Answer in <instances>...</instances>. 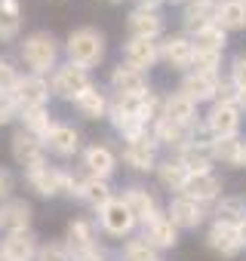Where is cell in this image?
Wrapping results in <instances>:
<instances>
[{"instance_id": "cell-21", "label": "cell", "mask_w": 246, "mask_h": 261, "mask_svg": "<svg viewBox=\"0 0 246 261\" xmlns=\"http://www.w3.org/2000/svg\"><path fill=\"white\" fill-rule=\"evenodd\" d=\"M65 246L71 249L74 261H80L83 255H89V252L95 249V240H92V224H89V221H83V218L71 221V224H68V230H65Z\"/></svg>"}, {"instance_id": "cell-17", "label": "cell", "mask_w": 246, "mask_h": 261, "mask_svg": "<svg viewBox=\"0 0 246 261\" xmlns=\"http://www.w3.org/2000/svg\"><path fill=\"white\" fill-rule=\"evenodd\" d=\"M46 151H53L56 157H74L80 151V133L74 126H65V123H56V129L43 139Z\"/></svg>"}, {"instance_id": "cell-14", "label": "cell", "mask_w": 246, "mask_h": 261, "mask_svg": "<svg viewBox=\"0 0 246 261\" xmlns=\"http://www.w3.org/2000/svg\"><path fill=\"white\" fill-rule=\"evenodd\" d=\"M212 142H188L179 154V163L185 166L188 175H200V172H209L212 166Z\"/></svg>"}, {"instance_id": "cell-42", "label": "cell", "mask_w": 246, "mask_h": 261, "mask_svg": "<svg viewBox=\"0 0 246 261\" xmlns=\"http://www.w3.org/2000/svg\"><path fill=\"white\" fill-rule=\"evenodd\" d=\"M231 86L243 95V101H246V56H240V59H234V65H231Z\"/></svg>"}, {"instance_id": "cell-4", "label": "cell", "mask_w": 246, "mask_h": 261, "mask_svg": "<svg viewBox=\"0 0 246 261\" xmlns=\"http://www.w3.org/2000/svg\"><path fill=\"white\" fill-rule=\"evenodd\" d=\"M139 98H123V95H117L114 105H108V114H111L114 129H117V133H123L127 139L145 133V123H142V114H139Z\"/></svg>"}, {"instance_id": "cell-40", "label": "cell", "mask_w": 246, "mask_h": 261, "mask_svg": "<svg viewBox=\"0 0 246 261\" xmlns=\"http://www.w3.org/2000/svg\"><path fill=\"white\" fill-rule=\"evenodd\" d=\"M37 261H74V255L65 243H46L37 249Z\"/></svg>"}, {"instance_id": "cell-37", "label": "cell", "mask_w": 246, "mask_h": 261, "mask_svg": "<svg viewBox=\"0 0 246 261\" xmlns=\"http://www.w3.org/2000/svg\"><path fill=\"white\" fill-rule=\"evenodd\" d=\"M157 178H160V185H163L166 191H179V194H182V188H185V181H188V172H185V166H182L179 160H166V163L157 166Z\"/></svg>"}, {"instance_id": "cell-23", "label": "cell", "mask_w": 246, "mask_h": 261, "mask_svg": "<svg viewBox=\"0 0 246 261\" xmlns=\"http://www.w3.org/2000/svg\"><path fill=\"white\" fill-rule=\"evenodd\" d=\"M222 194V181L212 175V172H200V175H188L185 188H182V197H191L197 203H209Z\"/></svg>"}, {"instance_id": "cell-19", "label": "cell", "mask_w": 246, "mask_h": 261, "mask_svg": "<svg viewBox=\"0 0 246 261\" xmlns=\"http://www.w3.org/2000/svg\"><path fill=\"white\" fill-rule=\"evenodd\" d=\"M215 92H218V74H197V71H191L182 80V95H188L194 105L215 98Z\"/></svg>"}, {"instance_id": "cell-34", "label": "cell", "mask_w": 246, "mask_h": 261, "mask_svg": "<svg viewBox=\"0 0 246 261\" xmlns=\"http://www.w3.org/2000/svg\"><path fill=\"white\" fill-rule=\"evenodd\" d=\"M246 221V203L240 197H222L215 206V224H228V227H240Z\"/></svg>"}, {"instance_id": "cell-3", "label": "cell", "mask_w": 246, "mask_h": 261, "mask_svg": "<svg viewBox=\"0 0 246 261\" xmlns=\"http://www.w3.org/2000/svg\"><path fill=\"white\" fill-rule=\"evenodd\" d=\"M25 178H28V185H31V191L34 194H40V197H59V194H77L80 191V181L74 178V175H68L65 169H56V166H37V169H31V172H25Z\"/></svg>"}, {"instance_id": "cell-47", "label": "cell", "mask_w": 246, "mask_h": 261, "mask_svg": "<svg viewBox=\"0 0 246 261\" xmlns=\"http://www.w3.org/2000/svg\"><path fill=\"white\" fill-rule=\"evenodd\" d=\"M173 4H188V0H173Z\"/></svg>"}, {"instance_id": "cell-24", "label": "cell", "mask_w": 246, "mask_h": 261, "mask_svg": "<svg viewBox=\"0 0 246 261\" xmlns=\"http://www.w3.org/2000/svg\"><path fill=\"white\" fill-rule=\"evenodd\" d=\"M160 59L169 68H191V62H194V43L188 37H166L160 43Z\"/></svg>"}, {"instance_id": "cell-6", "label": "cell", "mask_w": 246, "mask_h": 261, "mask_svg": "<svg viewBox=\"0 0 246 261\" xmlns=\"http://www.w3.org/2000/svg\"><path fill=\"white\" fill-rule=\"evenodd\" d=\"M10 151H13V160H16L25 172H31V169H37V166L46 163V145H43L37 136L25 133V129H19V133L13 136Z\"/></svg>"}, {"instance_id": "cell-38", "label": "cell", "mask_w": 246, "mask_h": 261, "mask_svg": "<svg viewBox=\"0 0 246 261\" xmlns=\"http://www.w3.org/2000/svg\"><path fill=\"white\" fill-rule=\"evenodd\" d=\"M123 258H127V261H160L157 249L148 240H130L127 249H123Z\"/></svg>"}, {"instance_id": "cell-16", "label": "cell", "mask_w": 246, "mask_h": 261, "mask_svg": "<svg viewBox=\"0 0 246 261\" xmlns=\"http://www.w3.org/2000/svg\"><path fill=\"white\" fill-rule=\"evenodd\" d=\"M209 249L222 258H234L243 252V240H240V230L237 227H228V224H212L209 237H206Z\"/></svg>"}, {"instance_id": "cell-46", "label": "cell", "mask_w": 246, "mask_h": 261, "mask_svg": "<svg viewBox=\"0 0 246 261\" xmlns=\"http://www.w3.org/2000/svg\"><path fill=\"white\" fill-rule=\"evenodd\" d=\"M237 230H240V240H243V246H246V221H243V224H240Z\"/></svg>"}, {"instance_id": "cell-27", "label": "cell", "mask_w": 246, "mask_h": 261, "mask_svg": "<svg viewBox=\"0 0 246 261\" xmlns=\"http://www.w3.org/2000/svg\"><path fill=\"white\" fill-rule=\"evenodd\" d=\"M212 22H215L222 31H243V28H246V7L237 4V0H225V4L215 7Z\"/></svg>"}, {"instance_id": "cell-11", "label": "cell", "mask_w": 246, "mask_h": 261, "mask_svg": "<svg viewBox=\"0 0 246 261\" xmlns=\"http://www.w3.org/2000/svg\"><path fill=\"white\" fill-rule=\"evenodd\" d=\"M111 86L123 98H139V95L148 92V77L142 71H133L130 65H117L111 71Z\"/></svg>"}, {"instance_id": "cell-39", "label": "cell", "mask_w": 246, "mask_h": 261, "mask_svg": "<svg viewBox=\"0 0 246 261\" xmlns=\"http://www.w3.org/2000/svg\"><path fill=\"white\" fill-rule=\"evenodd\" d=\"M19 80H22L19 68H16L10 59H0V92H4V95H13L16 86H19Z\"/></svg>"}, {"instance_id": "cell-30", "label": "cell", "mask_w": 246, "mask_h": 261, "mask_svg": "<svg viewBox=\"0 0 246 261\" xmlns=\"http://www.w3.org/2000/svg\"><path fill=\"white\" fill-rule=\"evenodd\" d=\"M22 31V4L0 0V40H16Z\"/></svg>"}, {"instance_id": "cell-36", "label": "cell", "mask_w": 246, "mask_h": 261, "mask_svg": "<svg viewBox=\"0 0 246 261\" xmlns=\"http://www.w3.org/2000/svg\"><path fill=\"white\" fill-rule=\"evenodd\" d=\"M22 123H25V133H31V136H37L40 142L56 129V120L50 117V111L46 108H34V111H25L22 114Z\"/></svg>"}, {"instance_id": "cell-28", "label": "cell", "mask_w": 246, "mask_h": 261, "mask_svg": "<svg viewBox=\"0 0 246 261\" xmlns=\"http://www.w3.org/2000/svg\"><path fill=\"white\" fill-rule=\"evenodd\" d=\"M83 166L89 169L92 178H108V175L114 172L117 160H114V154H111L105 145H92V148H86V154H83Z\"/></svg>"}, {"instance_id": "cell-49", "label": "cell", "mask_w": 246, "mask_h": 261, "mask_svg": "<svg viewBox=\"0 0 246 261\" xmlns=\"http://www.w3.org/2000/svg\"><path fill=\"white\" fill-rule=\"evenodd\" d=\"M114 4H117V0H114Z\"/></svg>"}, {"instance_id": "cell-13", "label": "cell", "mask_w": 246, "mask_h": 261, "mask_svg": "<svg viewBox=\"0 0 246 261\" xmlns=\"http://www.w3.org/2000/svg\"><path fill=\"white\" fill-rule=\"evenodd\" d=\"M142 240H148L154 249H169V246H176V243H179V227L173 224V218H169V215L157 212L154 218H148V221H145V237H142Z\"/></svg>"}, {"instance_id": "cell-10", "label": "cell", "mask_w": 246, "mask_h": 261, "mask_svg": "<svg viewBox=\"0 0 246 261\" xmlns=\"http://www.w3.org/2000/svg\"><path fill=\"white\" fill-rule=\"evenodd\" d=\"M102 227L111 237H127L136 227V215L130 212V206L123 200H111V203L102 206Z\"/></svg>"}, {"instance_id": "cell-20", "label": "cell", "mask_w": 246, "mask_h": 261, "mask_svg": "<svg viewBox=\"0 0 246 261\" xmlns=\"http://www.w3.org/2000/svg\"><path fill=\"white\" fill-rule=\"evenodd\" d=\"M203 203H197V200H191V197H176L173 203H169V218H173V224L176 227H200L203 224Z\"/></svg>"}, {"instance_id": "cell-9", "label": "cell", "mask_w": 246, "mask_h": 261, "mask_svg": "<svg viewBox=\"0 0 246 261\" xmlns=\"http://www.w3.org/2000/svg\"><path fill=\"white\" fill-rule=\"evenodd\" d=\"M37 237L31 230H13L0 240V261H37Z\"/></svg>"}, {"instance_id": "cell-45", "label": "cell", "mask_w": 246, "mask_h": 261, "mask_svg": "<svg viewBox=\"0 0 246 261\" xmlns=\"http://www.w3.org/2000/svg\"><path fill=\"white\" fill-rule=\"evenodd\" d=\"M160 4H163V0H139V10H154V13H157Z\"/></svg>"}, {"instance_id": "cell-15", "label": "cell", "mask_w": 246, "mask_h": 261, "mask_svg": "<svg viewBox=\"0 0 246 261\" xmlns=\"http://www.w3.org/2000/svg\"><path fill=\"white\" fill-rule=\"evenodd\" d=\"M123 59H127V65L133 71H148L157 59H160V46L154 40H139V37H130L127 49H123Z\"/></svg>"}, {"instance_id": "cell-31", "label": "cell", "mask_w": 246, "mask_h": 261, "mask_svg": "<svg viewBox=\"0 0 246 261\" xmlns=\"http://www.w3.org/2000/svg\"><path fill=\"white\" fill-rule=\"evenodd\" d=\"M212 157L228 163V166H246V142L234 139H215L212 142Z\"/></svg>"}, {"instance_id": "cell-48", "label": "cell", "mask_w": 246, "mask_h": 261, "mask_svg": "<svg viewBox=\"0 0 246 261\" xmlns=\"http://www.w3.org/2000/svg\"><path fill=\"white\" fill-rule=\"evenodd\" d=\"M237 4H243V7H246V0H237Z\"/></svg>"}, {"instance_id": "cell-32", "label": "cell", "mask_w": 246, "mask_h": 261, "mask_svg": "<svg viewBox=\"0 0 246 261\" xmlns=\"http://www.w3.org/2000/svg\"><path fill=\"white\" fill-rule=\"evenodd\" d=\"M74 108L80 111V117H86V120H99V117L108 114V98H105L95 86H89V89H83V92L74 98Z\"/></svg>"}, {"instance_id": "cell-5", "label": "cell", "mask_w": 246, "mask_h": 261, "mask_svg": "<svg viewBox=\"0 0 246 261\" xmlns=\"http://www.w3.org/2000/svg\"><path fill=\"white\" fill-rule=\"evenodd\" d=\"M50 83L40 77V74H28L19 80L16 92H13V101H16V111L25 114V111H34V108H46L50 101Z\"/></svg>"}, {"instance_id": "cell-22", "label": "cell", "mask_w": 246, "mask_h": 261, "mask_svg": "<svg viewBox=\"0 0 246 261\" xmlns=\"http://www.w3.org/2000/svg\"><path fill=\"white\" fill-rule=\"evenodd\" d=\"M130 34L139 37V40H157L163 34V19L154 13V10H136L130 13V22H127Z\"/></svg>"}, {"instance_id": "cell-29", "label": "cell", "mask_w": 246, "mask_h": 261, "mask_svg": "<svg viewBox=\"0 0 246 261\" xmlns=\"http://www.w3.org/2000/svg\"><path fill=\"white\" fill-rule=\"evenodd\" d=\"M123 203L130 206V212H133L136 221H142V224L157 215V200H154V194H148L145 188H130L127 197H123Z\"/></svg>"}, {"instance_id": "cell-12", "label": "cell", "mask_w": 246, "mask_h": 261, "mask_svg": "<svg viewBox=\"0 0 246 261\" xmlns=\"http://www.w3.org/2000/svg\"><path fill=\"white\" fill-rule=\"evenodd\" d=\"M206 129L212 133V139H234L240 129V108L215 105L212 114L206 117Z\"/></svg>"}, {"instance_id": "cell-2", "label": "cell", "mask_w": 246, "mask_h": 261, "mask_svg": "<svg viewBox=\"0 0 246 261\" xmlns=\"http://www.w3.org/2000/svg\"><path fill=\"white\" fill-rule=\"evenodd\" d=\"M22 59H25V65L31 68V74H46V71H53L56 68V59H59V43H56V37L50 34V31H34V34H28L25 37V43H22Z\"/></svg>"}, {"instance_id": "cell-41", "label": "cell", "mask_w": 246, "mask_h": 261, "mask_svg": "<svg viewBox=\"0 0 246 261\" xmlns=\"http://www.w3.org/2000/svg\"><path fill=\"white\" fill-rule=\"evenodd\" d=\"M218 62H222V56H209V53H194L191 71H197V74H215V71H218Z\"/></svg>"}, {"instance_id": "cell-43", "label": "cell", "mask_w": 246, "mask_h": 261, "mask_svg": "<svg viewBox=\"0 0 246 261\" xmlns=\"http://www.w3.org/2000/svg\"><path fill=\"white\" fill-rule=\"evenodd\" d=\"M19 111H16V101H13V95H4L0 92V126H7L13 117H16Z\"/></svg>"}, {"instance_id": "cell-33", "label": "cell", "mask_w": 246, "mask_h": 261, "mask_svg": "<svg viewBox=\"0 0 246 261\" xmlns=\"http://www.w3.org/2000/svg\"><path fill=\"white\" fill-rule=\"evenodd\" d=\"M151 136H154L157 145H169V148H179V151L191 142V139H188V126H176V123H169V120H163V117L154 123V133H151Z\"/></svg>"}, {"instance_id": "cell-26", "label": "cell", "mask_w": 246, "mask_h": 261, "mask_svg": "<svg viewBox=\"0 0 246 261\" xmlns=\"http://www.w3.org/2000/svg\"><path fill=\"white\" fill-rule=\"evenodd\" d=\"M194 53H209V56H222L225 43H228V31H222L215 22L203 25L200 31H194Z\"/></svg>"}, {"instance_id": "cell-35", "label": "cell", "mask_w": 246, "mask_h": 261, "mask_svg": "<svg viewBox=\"0 0 246 261\" xmlns=\"http://www.w3.org/2000/svg\"><path fill=\"white\" fill-rule=\"evenodd\" d=\"M77 197L80 200H86L89 206H95V209H102L105 203H111L114 197H111V188H108V181L105 178H86V181H80V191H77Z\"/></svg>"}, {"instance_id": "cell-8", "label": "cell", "mask_w": 246, "mask_h": 261, "mask_svg": "<svg viewBox=\"0 0 246 261\" xmlns=\"http://www.w3.org/2000/svg\"><path fill=\"white\" fill-rule=\"evenodd\" d=\"M123 160H127L133 169H139V172L154 169V163H157V142H154V136L148 133V129L139 133V136H133V139H127Z\"/></svg>"}, {"instance_id": "cell-7", "label": "cell", "mask_w": 246, "mask_h": 261, "mask_svg": "<svg viewBox=\"0 0 246 261\" xmlns=\"http://www.w3.org/2000/svg\"><path fill=\"white\" fill-rule=\"evenodd\" d=\"M92 83H89V74H86V68H80V65H62V68H56V74H53V83H50V89L56 92V95H62V98H77L83 89H89Z\"/></svg>"}, {"instance_id": "cell-44", "label": "cell", "mask_w": 246, "mask_h": 261, "mask_svg": "<svg viewBox=\"0 0 246 261\" xmlns=\"http://www.w3.org/2000/svg\"><path fill=\"white\" fill-rule=\"evenodd\" d=\"M13 194V175L7 169H0V203H7Z\"/></svg>"}, {"instance_id": "cell-1", "label": "cell", "mask_w": 246, "mask_h": 261, "mask_svg": "<svg viewBox=\"0 0 246 261\" xmlns=\"http://www.w3.org/2000/svg\"><path fill=\"white\" fill-rule=\"evenodd\" d=\"M65 49H68L71 65L92 68V65H99L102 56H105V37H102V31H95V28H77V31L68 34Z\"/></svg>"}, {"instance_id": "cell-25", "label": "cell", "mask_w": 246, "mask_h": 261, "mask_svg": "<svg viewBox=\"0 0 246 261\" xmlns=\"http://www.w3.org/2000/svg\"><path fill=\"white\" fill-rule=\"evenodd\" d=\"M194 114H197V105H194L188 95H182V92L169 95V98L163 101V111H160L163 120H169V123H176V126H188V129H191V123H194Z\"/></svg>"}, {"instance_id": "cell-18", "label": "cell", "mask_w": 246, "mask_h": 261, "mask_svg": "<svg viewBox=\"0 0 246 261\" xmlns=\"http://www.w3.org/2000/svg\"><path fill=\"white\" fill-rule=\"evenodd\" d=\"M0 227H4L7 233L13 230H31V203L25 200H7L0 203Z\"/></svg>"}]
</instances>
